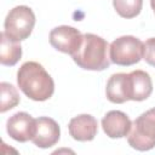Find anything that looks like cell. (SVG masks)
<instances>
[{"label":"cell","instance_id":"15","mask_svg":"<svg viewBox=\"0 0 155 155\" xmlns=\"http://www.w3.org/2000/svg\"><path fill=\"white\" fill-rule=\"evenodd\" d=\"M0 91H1V103H0V111L5 113L19 103V94L16 90V87L8 82L2 81L0 84Z\"/></svg>","mask_w":155,"mask_h":155},{"label":"cell","instance_id":"10","mask_svg":"<svg viewBox=\"0 0 155 155\" xmlns=\"http://www.w3.org/2000/svg\"><path fill=\"white\" fill-rule=\"evenodd\" d=\"M69 134L79 142H90L97 136L98 122L90 114H81L73 117L69 122Z\"/></svg>","mask_w":155,"mask_h":155},{"label":"cell","instance_id":"3","mask_svg":"<svg viewBox=\"0 0 155 155\" xmlns=\"http://www.w3.org/2000/svg\"><path fill=\"white\" fill-rule=\"evenodd\" d=\"M127 142L139 151H147L155 147V108L147 110L132 122Z\"/></svg>","mask_w":155,"mask_h":155},{"label":"cell","instance_id":"5","mask_svg":"<svg viewBox=\"0 0 155 155\" xmlns=\"http://www.w3.org/2000/svg\"><path fill=\"white\" fill-rule=\"evenodd\" d=\"M143 53L144 42L132 35L120 36L109 46L110 62L121 67H130L138 63L143 58Z\"/></svg>","mask_w":155,"mask_h":155},{"label":"cell","instance_id":"16","mask_svg":"<svg viewBox=\"0 0 155 155\" xmlns=\"http://www.w3.org/2000/svg\"><path fill=\"white\" fill-rule=\"evenodd\" d=\"M143 59L151 67H155V38H150L144 42Z\"/></svg>","mask_w":155,"mask_h":155},{"label":"cell","instance_id":"17","mask_svg":"<svg viewBox=\"0 0 155 155\" xmlns=\"http://www.w3.org/2000/svg\"><path fill=\"white\" fill-rule=\"evenodd\" d=\"M150 5H151V8H153L154 12H155V0H150Z\"/></svg>","mask_w":155,"mask_h":155},{"label":"cell","instance_id":"6","mask_svg":"<svg viewBox=\"0 0 155 155\" xmlns=\"http://www.w3.org/2000/svg\"><path fill=\"white\" fill-rule=\"evenodd\" d=\"M84 34L69 25H59L50 31V44L57 51L73 56L82 42Z\"/></svg>","mask_w":155,"mask_h":155},{"label":"cell","instance_id":"12","mask_svg":"<svg viewBox=\"0 0 155 155\" xmlns=\"http://www.w3.org/2000/svg\"><path fill=\"white\" fill-rule=\"evenodd\" d=\"M131 101L142 102L150 97L153 92V81L150 75L144 70H133L128 73Z\"/></svg>","mask_w":155,"mask_h":155},{"label":"cell","instance_id":"1","mask_svg":"<svg viewBox=\"0 0 155 155\" xmlns=\"http://www.w3.org/2000/svg\"><path fill=\"white\" fill-rule=\"evenodd\" d=\"M17 84L21 91L30 99L44 102L52 97L54 82L51 75L38 62H25L17 71Z\"/></svg>","mask_w":155,"mask_h":155},{"label":"cell","instance_id":"8","mask_svg":"<svg viewBox=\"0 0 155 155\" xmlns=\"http://www.w3.org/2000/svg\"><path fill=\"white\" fill-rule=\"evenodd\" d=\"M35 121H36V131L31 142L36 147L42 149H47L57 144L61 136V130L58 124L53 119L47 116H40L35 119Z\"/></svg>","mask_w":155,"mask_h":155},{"label":"cell","instance_id":"11","mask_svg":"<svg viewBox=\"0 0 155 155\" xmlns=\"http://www.w3.org/2000/svg\"><path fill=\"white\" fill-rule=\"evenodd\" d=\"M105 94L108 101L116 104H121L127 101H131L128 74L126 73L113 74L107 82Z\"/></svg>","mask_w":155,"mask_h":155},{"label":"cell","instance_id":"13","mask_svg":"<svg viewBox=\"0 0 155 155\" xmlns=\"http://www.w3.org/2000/svg\"><path fill=\"white\" fill-rule=\"evenodd\" d=\"M0 63L2 65L13 67L22 57V46L17 41H13L7 38L4 31L0 34Z\"/></svg>","mask_w":155,"mask_h":155},{"label":"cell","instance_id":"2","mask_svg":"<svg viewBox=\"0 0 155 155\" xmlns=\"http://www.w3.org/2000/svg\"><path fill=\"white\" fill-rule=\"evenodd\" d=\"M108 42L92 33L84 34L79 50L71 56L73 61L82 69L101 71L110 65Z\"/></svg>","mask_w":155,"mask_h":155},{"label":"cell","instance_id":"9","mask_svg":"<svg viewBox=\"0 0 155 155\" xmlns=\"http://www.w3.org/2000/svg\"><path fill=\"white\" fill-rule=\"evenodd\" d=\"M132 121L130 117L120 111L111 110L108 111L102 119V128L109 138H124L130 133Z\"/></svg>","mask_w":155,"mask_h":155},{"label":"cell","instance_id":"14","mask_svg":"<svg viewBox=\"0 0 155 155\" xmlns=\"http://www.w3.org/2000/svg\"><path fill=\"white\" fill-rule=\"evenodd\" d=\"M113 6L119 16L130 19L140 13L143 0H113Z\"/></svg>","mask_w":155,"mask_h":155},{"label":"cell","instance_id":"4","mask_svg":"<svg viewBox=\"0 0 155 155\" xmlns=\"http://www.w3.org/2000/svg\"><path fill=\"white\" fill-rule=\"evenodd\" d=\"M35 25V15L25 5H19L10 10L4 22V33L13 41H23L29 38Z\"/></svg>","mask_w":155,"mask_h":155},{"label":"cell","instance_id":"7","mask_svg":"<svg viewBox=\"0 0 155 155\" xmlns=\"http://www.w3.org/2000/svg\"><path fill=\"white\" fill-rule=\"evenodd\" d=\"M6 131L12 139L25 143L33 139L36 131V121L30 114L25 111H18L7 120Z\"/></svg>","mask_w":155,"mask_h":155}]
</instances>
